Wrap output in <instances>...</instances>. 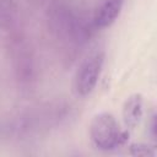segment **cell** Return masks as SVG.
<instances>
[{"mask_svg": "<svg viewBox=\"0 0 157 157\" xmlns=\"http://www.w3.org/2000/svg\"><path fill=\"white\" fill-rule=\"evenodd\" d=\"M104 63V53L97 52L90 55L80 65L75 76V90L80 96L90 94L96 87Z\"/></svg>", "mask_w": 157, "mask_h": 157, "instance_id": "obj_2", "label": "cell"}, {"mask_svg": "<svg viewBox=\"0 0 157 157\" xmlns=\"http://www.w3.org/2000/svg\"><path fill=\"white\" fill-rule=\"evenodd\" d=\"M148 135L155 147H157V113H153L150 118L148 124Z\"/></svg>", "mask_w": 157, "mask_h": 157, "instance_id": "obj_6", "label": "cell"}, {"mask_svg": "<svg viewBox=\"0 0 157 157\" xmlns=\"http://www.w3.org/2000/svg\"><path fill=\"white\" fill-rule=\"evenodd\" d=\"M124 0H105L94 13V25L99 28L109 27L120 15Z\"/></svg>", "mask_w": 157, "mask_h": 157, "instance_id": "obj_4", "label": "cell"}, {"mask_svg": "<svg viewBox=\"0 0 157 157\" xmlns=\"http://www.w3.org/2000/svg\"><path fill=\"white\" fill-rule=\"evenodd\" d=\"M90 136L93 145L103 151H112L121 147L129 134L123 130L110 113L97 114L90 126Z\"/></svg>", "mask_w": 157, "mask_h": 157, "instance_id": "obj_1", "label": "cell"}, {"mask_svg": "<svg viewBox=\"0 0 157 157\" xmlns=\"http://www.w3.org/2000/svg\"><path fill=\"white\" fill-rule=\"evenodd\" d=\"M153 145H146V144H132L130 146V155L132 156H142V157H147V156H155V150H153Z\"/></svg>", "mask_w": 157, "mask_h": 157, "instance_id": "obj_5", "label": "cell"}, {"mask_svg": "<svg viewBox=\"0 0 157 157\" xmlns=\"http://www.w3.org/2000/svg\"><path fill=\"white\" fill-rule=\"evenodd\" d=\"M144 113V98L140 93L129 96L123 104V119L129 129L139 125Z\"/></svg>", "mask_w": 157, "mask_h": 157, "instance_id": "obj_3", "label": "cell"}]
</instances>
